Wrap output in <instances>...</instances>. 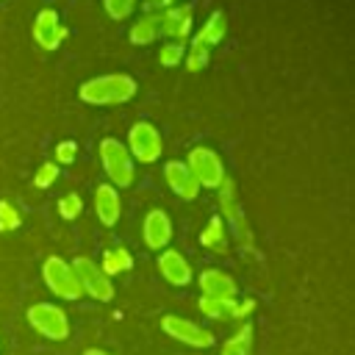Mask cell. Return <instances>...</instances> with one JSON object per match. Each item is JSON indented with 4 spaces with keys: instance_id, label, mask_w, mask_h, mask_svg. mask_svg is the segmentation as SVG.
<instances>
[{
    "instance_id": "cell-1",
    "label": "cell",
    "mask_w": 355,
    "mask_h": 355,
    "mask_svg": "<svg viewBox=\"0 0 355 355\" xmlns=\"http://www.w3.org/2000/svg\"><path fill=\"white\" fill-rule=\"evenodd\" d=\"M139 92V83L125 75V72H111V75H97L89 78L86 83H80L78 97L89 105H119L133 100V94Z\"/></svg>"
},
{
    "instance_id": "cell-2",
    "label": "cell",
    "mask_w": 355,
    "mask_h": 355,
    "mask_svg": "<svg viewBox=\"0 0 355 355\" xmlns=\"http://www.w3.org/2000/svg\"><path fill=\"white\" fill-rule=\"evenodd\" d=\"M100 161H103V169L105 175L111 178V186L114 189H128L133 186V158L128 153V147L119 141V139H103L100 141Z\"/></svg>"
},
{
    "instance_id": "cell-3",
    "label": "cell",
    "mask_w": 355,
    "mask_h": 355,
    "mask_svg": "<svg viewBox=\"0 0 355 355\" xmlns=\"http://www.w3.org/2000/svg\"><path fill=\"white\" fill-rule=\"evenodd\" d=\"M42 277H44V286H47L55 297H61V300H80V297H83V288H80V283H78V277H75L72 263H67V261L58 258V255L44 258V263H42Z\"/></svg>"
},
{
    "instance_id": "cell-4",
    "label": "cell",
    "mask_w": 355,
    "mask_h": 355,
    "mask_svg": "<svg viewBox=\"0 0 355 355\" xmlns=\"http://www.w3.org/2000/svg\"><path fill=\"white\" fill-rule=\"evenodd\" d=\"M186 166L200 183V189H219V183L227 178L222 158L211 147H191L186 155Z\"/></svg>"
},
{
    "instance_id": "cell-5",
    "label": "cell",
    "mask_w": 355,
    "mask_h": 355,
    "mask_svg": "<svg viewBox=\"0 0 355 355\" xmlns=\"http://www.w3.org/2000/svg\"><path fill=\"white\" fill-rule=\"evenodd\" d=\"M28 324L39 336H44L50 341H64L69 336V319L53 302H36V305H31L28 308Z\"/></svg>"
},
{
    "instance_id": "cell-6",
    "label": "cell",
    "mask_w": 355,
    "mask_h": 355,
    "mask_svg": "<svg viewBox=\"0 0 355 355\" xmlns=\"http://www.w3.org/2000/svg\"><path fill=\"white\" fill-rule=\"evenodd\" d=\"M72 269H75V277H78L83 294H89V297L97 300V302H111V300H114L111 277L100 269V263H94V261L86 258V255H78V258L72 261Z\"/></svg>"
},
{
    "instance_id": "cell-7",
    "label": "cell",
    "mask_w": 355,
    "mask_h": 355,
    "mask_svg": "<svg viewBox=\"0 0 355 355\" xmlns=\"http://www.w3.org/2000/svg\"><path fill=\"white\" fill-rule=\"evenodd\" d=\"M219 208H222V222H227V227L233 230V236L244 244V247H252V230L247 225V216L239 205V197H236V183L230 178H225L219 183Z\"/></svg>"
},
{
    "instance_id": "cell-8",
    "label": "cell",
    "mask_w": 355,
    "mask_h": 355,
    "mask_svg": "<svg viewBox=\"0 0 355 355\" xmlns=\"http://www.w3.org/2000/svg\"><path fill=\"white\" fill-rule=\"evenodd\" d=\"M128 153L130 158L141 161V164H153L161 158L164 153V141H161V133L155 130V125L150 122H133L130 130H128Z\"/></svg>"
},
{
    "instance_id": "cell-9",
    "label": "cell",
    "mask_w": 355,
    "mask_h": 355,
    "mask_svg": "<svg viewBox=\"0 0 355 355\" xmlns=\"http://www.w3.org/2000/svg\"><path fill=\"white\" fill-rule=\"evenodd\" d=\"M161 330H164L169 338H175V341H180V344H186V347L208 349V347H214V344H216V336H214L208 327H200L197 322L183 319V316H175V313H166V316L161 319Z\"/></svg>"
},
{
    "instance_id": "cell-10",
    "label": "cell",
    "mask_w": 355,
    "mask_h": 355,
    "mask_svg": "<svg viewBox=\"0 0 355 355\" xmlns=\"http://www.w3.org/2000/svg\"><path fill=\"white\" fill-rule=\"evenodd\" d=\"M31 33H33V42H36L42 50L53 53V50L61 47V42L67 39L69 31L61 25V19H58V14H55L53 8H42V11L36 14V19H33Z\"/></svg>"
},
{
    "instance_id": "cell-11",
    "label": "cell",
    "mask_w": 355,
    "mask_h": 355,
    "mask_svg": "<svg viewBox=\"0 0 355 355\" xmlns=\"http://www.w3.org/2000/svg\"><path fill=\"white\" fill-rule=\"evenodd\" d=\"M189 33H191V6H166L164 14H158V36L183 42Z\"/></svg>"
},
{
    "instance_id": "cell-12",
    "label": "cell",
    "mask_w": 355,
    "mask_h": 355,
    "mask_svg": "<svg viewBox=\"0 0 355 355\" xmlns=\"http://www.w3.org/2000/svg\"><path fill=\"white\" fill-rule=\"evenodd\" d=\"M141 236L150 250H166V244L172 241V222H169L166 211H161V208L147 211V216L141 222Z\"/></svg>"
},
{
    "instance_id": "cell-13",
    "label": "cell",
    "mask_w": 355,
    "mask_h": 355,
    "mask_svg": "<svg viewBox=\"0 0 355 355\" xmlns=\"http://www.w3.org/2000/svg\"><path fill=\"white\" fill-rule=\"evenodd\" d=\"M164 178H166V186L172 189V194H178L180 200H197L200 183L194 180V175L189 172V166L183 161H166Z\"/></svg>"
},
{
    "instance_id": "cell-14",
    "label": "cell",
    "mask_w": 355,
    "mask_h": 355,
    "mask_svg": "<svg viewBox=\"0 0 355 355\" xmlns=\"http://www.w3.org/2000/svg\"><path fill=\"white\" fill-rule=\"evenodd\" d=\"M94 214L105 227H114L122 214V200L111 183H100L94 191Z\"/></svg>"
},
{
    "instance_id": "cell-15",
    "label": "cell",
    "mask_w": 355,
    "mask_h": 355,
    "mask_svg": "<svg viewBox=\"0 0 355 355\" xmlns=\"http://www.w3.org/2000/svg\"><path fill=\"white\" fill-rule=\"evenodd\" d=\"M158 269H161L164 280L172 283V286H189L191 283V275H194L191 266H189V261L178 250H164L158 255Z\"/></svg>"
},
{
    "instance_id": "cell-16",
    "label": "cell",
    "mask_w": 355,
    "mask_h": 355,
    "mask_svg": "<svg viewBox=\"0 0 355 355\" xmlns=\"http://www.w3.org/2000/svg\"><path fill=\"white\" fill-rule=\"evenodd\" d=\"M200 291L205 297H225V300H236V280L222 272V269H205L200 272Z\"/></svg>"
},
{
    "instance_id": "cell-17",
    "label": "cell",
    "mask_w": 355,
    "mask_h": 355,
    "mask_svg": "<svg viewBox=\"0 0 355 355\" xmlns=\"http://www.w3.org/2000/svg\"><path fill=\"white\" fill-rule=\"evenodd\" d=\"M225 33H227V17H225V11H214V14L202 22V28L194 33L191 44L211 50L214 44H219V42L225 39Z\"/></svg>"
},
{
    "instance_id": "cell-18",
    "label": "cell",
    "mask_w": 355,
    "mask_h": 355,
    "mask_svg": "<svg viewBox=\"0 0 355 355\" xmlns=\"http://www.w3.org/2000/svg\"><path fill=\"white\" fill-rule=\"evenodd\" d=\"M200 244L214 255H225L227 252V230H225L222 216H211L208 219V227L200 233Z\"/></svg>"
},
{
    "instance_id": "cell-19",
    "label": "cell",
    "mask_w": 355,
    "mask_h": 355,
    "mask_svg": "<svg viewBox=\"0 0 355 355\" xmlns=\"http://www.w3.org/2000/svg\"><path fill=\"white\" fill-rule=\"evenodd\" d=\"M100 269L114 277V275H122L128 269H133V255L125 250V247H111L103 252V261H100Z\"/></svg>"
},
{
    "instance_id": "cell-20",
    "label": "cell",
    "mask_w": 355,
    "mask_h": 355,
    "mask_svg": "<svg viewBox=\"0 0 355 355\" xmlns=\"http://www.w3.org/2000/svg\"><path fill=\"white\" fill-rule=\"evenodd\" d=\"M155 36H158V17H153V14L139 17V19L133 22V28L128 31L130 44H139V47L153 44V42H155Z\"/></svg>"
},
{
    "instance_id": "cell-21",
    "label": "cell",
    "mask_w": 355,
    "mask_h": 355,
    "mask_svg": "<svg viewBox=\"0 0 355 355\" xmlns=\"http://www.w3.org/2000/svg\"><path fill=\"white\" fill-rule=\"evenodd\" d=\"M200 311L208 316V319H233V308H236V300H225V297H200Z\"/></svg>"
},
{
    "instance_id": "cell-22",
    "label": "cell",
    "mask_w": 355,
    "mask_h": 355,
    "mask_svg": "<svg viewBox=\"0 0 355 355\" xmlns=\"http://www.w3.org/2000/svg\"><path fill=\"white\" fill-rule=\"evenodd\" d=\"M252 352V324H244L222 344V355H250Z\"/></svg>"
},
{
    "instance_id": "cell-23",
    "label": "cell",
    "mask_w": 355,
    "mask_h": 355,
    "mask_svg": "<svg viewBox=\"0 0 355 355\" xmlns=\"http://www.w3.org/2000/svg\"><path fill=\"white\" fill-rule=\"evenodd\" d=\"M80 211H83V200H80V194L78 191H69V194H64L61 200H58V216L61 219H78L80 216Z\"/></svg>"
},
{
    "instance_id": "cell-24",
    "label": "cell",
    "mask_w": 355,
    "mask_h": 355,
    "mask_svg": "<svg viewBox=\"0 0 355 355\" xmlns=\"http://www.w3.org/2000/svg\"><path fill=\"white\" fill-rule=\"evenodd\" d=\"M183 55H186L183 42H166V44L158 50V61H161V67H178V64L183 61Z\"/></svg>"
},
{
    "instance_id": "cell-25",
    "label": "cell",
    "mask_w": 355,
    "mask_h": 355,
    "mask_svg": "<svg viewBox=\"0 0 355 355\" xmlns=\"http://www.w3.org/2000/svg\"><path fill=\"white\" fill-rule=\"evenodd\" d=\"M19 222H22L19 211H17L8 200H0V233H11V230H17Z\"/></svg>"
},
{
    "instance_id": "cell-26",
    "label": "cell",
    "mask_w": 355,
    "mask_h": 355,
    "mask_svg": "<svg viewBox=\"0 0 355 355\" xmlns=\"http://www.w3.org/2000/svg\"><path fill=\"white\" fill-rule=\"evenodd\" d=\"M103 8L111 19H128L136 8V0H103Z\"/></svg>"
},
{
    "instance_id": "cell-27",
    "label": "cell",
    "mask_w": 355,
    "mask_h": 355,
    "mask_svg": "<svg viewBox=\"0 0 355 355\" xmlns=\"http://www.w3.org/2000/svg\"><path fill=\"white\" fill-rule=\"evenodd\" d=\"M58 178V164L55 161H44L39 169H36V178H33V186L36 189H50Z\"/></svg>"
},
{
    "instance_id": "cell-28",
    "label": "cell",
    "mask_w": 355,
    "mask_h": 355,
    "mask_svg": "<svg viewBox=\"0 0 355 355\" xmlns=\"http://www.w3.org/2000/svg\"><path fill=\"white\" fill-rule=\"evenodd\" d=\"M78 158V144L75 141H61L58 147H55V164H72Z\"/></svg>"
},
{
    "instance_id": "cell-29",
    "label": "cell",
    "mask_w": 355,
    "mask_h": 355,
    "mask_svg": "<svg viewBox=\"0 0 355 355\" xmlns=\"http://www.w3.org/2000/svg\"><path fill=\"white\" fill-rule=\"evenodd\" d=\"M252 311H255V300H241V302H236V308H233V319H247Z\"/></svg>"
},
{
    "instance_id": "cell-30",
    "label": "cell",
    "mask_w": 355,
    "mask_h": 355,
    "mask_svg": "<svg viewBox=\"0 0 355 355\" xmlns=\"http://www.w3.org/2000/svg\"><path fill=\"white\" fill-rule=\"evenodd\" d=\"M150 3H155V6H161V8H166V6H172L175 0H150Z\"/></svg>"
},
{
    "instance_id": "cell-31",
    "label": "cell",
    "mask_w": 355,
    "mask_h": 355,
    "mask_svg": "<svg viewBox=\"0 0 355 355\" xmlns=\"http://www.w3.org/2000/svg\"><path fill=\"white\" fill-rule=\"evenodd\" d=\"M83 355H108V352H103V349H86Z\"/></svg>"
}]
</instances>
